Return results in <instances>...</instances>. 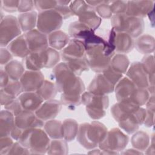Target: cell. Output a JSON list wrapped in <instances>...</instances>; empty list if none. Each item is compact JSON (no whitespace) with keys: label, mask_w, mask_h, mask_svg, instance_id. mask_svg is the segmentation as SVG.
Masks as SVG:
<instances>
[{"label":"cell","mask_w":155,"mask_h":155,"mask_svg":"<svg viewBox=\"0 0 155 155\" xmlns=\"http://www.w3.org/2000/svg\"><path fill=\"white\" fill-rule=\"evenodd\" d=\"M13 56L7 48V47H1L0 49V64L1 65H5L12 60Z\"/></svg>","instance_id":"db71d44e"},{"label":"cell","mask_w":155,"mask_h":155,"mask_svg":"<svg viewBox=\"0 0 155 155\" xmlns=\"http://www.w3.org/2000/svg\"><path fill=\"white\" fill-rule=\"evenodd\" d=\"M16 98L15 97H13L7 93H6L4 91H3L2 89L0 90V102L1 105L5 106L10 102H12L13 101H14Z\"/></svg>","instance_id":"11a10c76"},{"label":"cell","mask_w":155,"mask_h":155,"mask_svg":"<svg viewBox=\"0 0 155 155\" xmlns=\"http://www.w3.org/2000/svg\"><path fill=\"white\" fill-rule=\"evenodd\" d=\"M43 127L50 138L52 139H63L62 122L54 119L48 120L44 122Z\"/></svg>","instance_id":"f546056e"},{"label":"cell","mask_w":155,"mask_h":155,"mask_svg":"<svg viewBox=\"0 0 155 155\" xmlns=\"http://www.w3.org/2000/svg\"><path fill=\"white\" fill-rule=\"evenodd\" d=\"M71 2L70 1H58V5L54 10L60 14L63 19H66L73 16L70 8Z\"/></svg>","instance_id":"60d3db41"},{"label":"cell","mask_w":155,"mask_h":155,"mask_svg":"<svg viewBox=\"0 0 155 155\" xmlns=\"http://www.w3.org/2000/svg\"><path fill=\"white\" fill-rule=\"evenodd\" d=\"M52 74L57 90L61 94L82 95L85 91L83 81L69 68L65 62H59L55 66Z\"/></svg>","instance_id":"6da1fadb"},{"label":"cell","mask_w":155,"mask_h":155,"mask_svg":"<svg viewBox=\"0 0 155 155\" xmlns=\"http://www.w3.org/2000/svg\"><path fill=\"white\" fill-rule=\"evenodd\" d=\"M111 24L116 33H125L133 39L142 35L145 28L143 19L130 16L125 13L113 15L111 18Z\"/></svg>","instance_id":"277c9868"},{"label":"cell","mask_w":155,"mask_h":155,"mask_svg":"<svg viewBox=\"0 0 155 155\" xmlns=\"http://www.w3.org/2000/svg\"><path fill=\"white\" fill-rule=\"evenodd\" d=\"M60 101L62 105L67 107H77L82 104L81 95L66 94L62 93Z\"/></svg>","instance_id":"ab89813d"},{"label":"cell","mask_w":155,"mask_h":155,"mask_svg":"<svg viewBox=\"0 0 155 155\" xmlns=\"http://www.w3.org/2000/svg\"><path fill=\"white\" fill-rule=\"evenodd\" d=\"M147 114L145 118L143 124L147 127H151L154 125V110H146Z\"/></svg>","instance_id":"9f6ffc18"},{"label":"cell","mask_w":155,"mask_h":155,"mask_svg":"<svg viewBox=\"0 0 155 155\" xmlns=\"http://www.w3.org/2000/svg\"><path fill=\"white\" fill-rule=\"evenodd\" d=\"M139 106L128 102H117L111 108V113L118 122L136 110Z\"/></svg>","instance_id":"ffe728a7"},{"label":"cell","mask_w":155,"mask_h":155,"mask_svg":"<svg viewBox=\"0 0 155 155\" xmlns=\"http://www.w3.org/2000/svg\"><path fill=\"white\" fill-rule=\"evenodd\" d=\"M4 108L13 113L15 116H16L24 110L21 107V105L18 97L16 98L10 104L5 105Z\"/></svg>","instance_id":"f5cc1de1"},{"label":"cell","mask_w":155,"mask_h":155,"mask_svg":"<svg viewBox=\"0 0 155 155\" xmlns=\"http://www.w3.org/2000/svg\"><path fill=\"white\" fill-rule=\"evenodd\" d=\"M25 68L24 64L18 60H12L4 67L10 79L13 81H19L25 71Z\"/></svg>","instance_id":"4dcf8cb0"},{"label":"cell","mask_w":155,"mask_h":155,"mask_svg":"<svg viewBox=\"0 0 155 155\" xmlns=\"http://www.w3.org/2000/svg\"><path fill=\"white\" fill-rule=\"evenodd\" d=\"M127 77L138 88H147L148 84V74L145 72L140 62H133L126 72Z\"/></svg>","instance_id":"7c38bea8"},{"label":"cell","mask_w":155,"mask_h":155,"mask_svg":"<svg viewBox=\"0 0 155 155\" xmlns=\"http://www.w3.org/2000/svg\"><path fill=\"white\" fill-rule=\"evenodd\" d=\"M30 154L28 150L21 145L19 142L16 141L13 143L10 148L8 154Z\"/></svg>","instance_id":"816d5d0a"},{"label":"cell","mask_w":155,"mask_h":155,"mask_svg":"<svg viewBox=\"0 0 155 155\" xmlns=\"http://www.w3.org/2000/svg\"><path fill=\"white\" fill-rule=\"evenodd\" d=\"M35 2L31 0H22L19 1L18 6V12L20 13H27L34 10Z\"/></svg>","instance_id":"f907efd6"},{"label":"cell","mask_w":155,"mask_h":155,"mask_svg":"<svg viewBox=\"0 0 155 155\" xmlns=\"http://www.w3.org/2000/svg\"><path fill=\"white\" fill-rule=\"evenodd\" d=\"M36 92H37L45 101L54 99L58 91L54 83L48 80H45L41 87Z\"/></svg>","instance_id":"e575fe53"},{"label":"cell","mask_w":155,"mask_h":155,"mask_svg":"<svg viewBox=\"0 0 155 155\" xmlns=\"http://www.w3.org/2000/svg\"><path fill=\"white\" fill-rule=\"evenodd\" d=\"M79 124L77 121L73 119H66L62 122L63 139L67 142H71L76 137Z\"/></svg>","instance_id":"1f68e13d"},{"label":"cell","mask_w":155,"mask_h":155,"mask_svg":"<svg viewBox=\"0 0 155 155\" xmlns=\"http://www.w3.org/2000/svg\"><path fill=\"white\" fill-rule=\"evenodd\" d=\"M94 32V30L90 28L79 21L71 22L68 27L69 36L72 39H78L82 42Z\"/></svg>","instance_id":"d4e9b609"},{"label":"cell","mask_w":155,"mask_h":155,"mask_svg":"<svg viewBox=\"0 0 155 155\" xmlns=\"http://www.w3.org/2000/svg\"><path fill=\"white\" fill-rule=\"evenodd\" d=\"M69 68L76 75L79 76L82 73L88 70L89 66L85 57L73 59L65 62Z\"/></svg>","instance_id":"8d00e7d4"},{"label":"cell","mask_w":155,"mask_h":155,"mask_svg":"<svg viewBox=\"0 0 155 155\" xmlns=\"http://www.w3.org/2000/svg\"><path fill=\"white\" fill-rule=\"evenodd\" d=\"M146 114V109L139 107L136 110L117 123L119 127L128 134H132L138 130L140 125L143 124Z\"/></svg>","instance_id":"9c48e42d"},{"label":"cell","mask_w":155,"mask_h":155,"mask_svg":"<svg viewBox=\"0 0 155 155\" xmlns=\"http://www.w3.org/2000/svg\"><path fill=\"white\" fill-rule=\"evenodd\" d=\"M14 142L10 136L0 138V155H7Z\"/></svg>","instance_id":"681fc988"},{"label":"cell","mask_w":155,"mask_h":155,"mask_svg":"<svg viewBox=\"0 0 155 155\" xmlns=\"http://www.w3.org/2000/svg\"><path fill=\"white\" fill-rule=\"evenodd\" d=\"M110 6L113 15L125 13L127 7V1H111Z\"/></svg>","instance_id":"7dc6e473"},{"label":"cell","mask_w":155,"mask_h":155,"mask_svg":"<svg viewBox=\"0 0 155 155\" xmlns=\"http://www.w3.org/2000/svg\"><path fill=\"white\" fill-rule=\"evenodd\" d=\"M91 7H92L88 5L86 1L81 0L73 1L70 4V8L73 16L75 15L77 16H79L84 11Z\"/></svg>","instance_id":"b9f144b4"},{"label":"cell","mask_w":155,"mask_h":155,"mask_svg":"<svg viewBox=\"0 0 155 155\" xmlns=\"http://www.w3.org/2000/svg\"><path fill=\"white\" fill-rule=\"evenodd\" d=\"M85 47L82 41L71 39L67 46L61 51V58L66 62L73 59L85 57Z\"/></svg>","instance_id":"4fadbf2b"},{"label":"cell","mask_w":155,"mask_h":155,"mask_svg":"<svg viewBox=\"0 0 155 155\" xmlns=\"http://www.w3.org/2000/svg\"><path fill=\"white\" fill-rule=\"evenodd\" d=\"M62 105L61 101L54 99L45 101L35 113L40 119L45 122L54 119L60 113Z\"/></svg>","instance_id":"5bb4252c"},{"label":"cell","mask_w":155,"mask_h":155,"mask_svg":"<svg viewBox=\"0 0 155 155\" xmlns=\"http://www.w3.org/2000/svg\"><path fill=\"white\" fill-rule=\"evenodd\" d=\"M18 99L24 110L33 112H35L44 101L37 92H23Z\"/></svg>","instance_id":"d6986e66"},{"label":"cell","mask_w":155,"mask_h":155,"mask_svg":"<svg viewBox=\"0 0 155 155\" xmlns=\"http://www.w3.org/2000/svg\"><path fill=\"white\" fill-rule=\"evenodd\" d=\"M121 154H142L143 153L142 151H140L137 150H136L134 148L131 149H128V150H124L120 153Z\"/></svg>","instance_id":"91938a15"},{"label":"cell","mask_w":155,"mask_h":155,"mask_svg":"<svg viewBox=\"0 0 155 155\" xmlns=\"http://www.w3.org/2000/svg\"><path fill=\"white\" fill-rule=\"evenodd\" d=\"M10 81L8 74L4 70L1 68L0 70V87L1 88H4Z\"/></svg>","instance_id":"6f0895ef"},{"label":"cell","mask_w":155,"mask_h":155,"mask_svg":"<svg viewBox=\"0 0 155 155\" xmlns=\"http://www.w3.org/2000/svg\"><path fill=\"white\" fill-rule=\"evenodd\" d=\"M153 1H127L125 14L128 16L142 18L148 15L154 8Z\"/></svg>","instance_id":"9a60e30c"},{"label":"cell","mask_w":155,"mask_h":155,"mask_svg":"<svg viewBox=\"0 0 155 155\" xmlns=\"http://www.w3.org/2000/svg\"><path fill=\"white\" fill-rule=\"evenodd\" d=\"M114 85L102 73H97L88 86V91L97 95H107L113 93Z\"/></svg>","instance_id":"e0dca14e"},{"label":"cell","mask_w":155,"mask_h":155,"mask_svg":"<svg viewBox=\"0 0 155 155\" xmlns=\"http://www.w3.org/2000/svg\"><path fill=\"white\" fill-rule=\"evenodd\" d=\"M106 1H104V0H101V1H86V2L90 5L91 7H93L94 8L98 6L99 5L101 4H103Z\"/></svg>","instance_id":"94428289"},{"label":"cell","mask_w":155,"mask_h":155,"mask_svg":"<svg viewBox=\"0 0 155 155\" xmlns=\"http://www.w3.org/2000/svg\"><path fill=\"white\" fill-rule=\"evenodd\" d=\"M81 102L85 106L89 117L93 120H99L106 114V110L109 105L107 95H97L88 91L81 95Z\"/></svg>","instance_id":"5b68a950"},{"label":"cell","mask_w":155,"mask_h":155,"mask_svg":"<svg viewBox=\"0 0 155 155\" xmlns=\"http://www.w3.org/2000/svg\"><path fill=\"white\" fill-rule=\"evenodd\" d=\"M102 73L114 86L123 78L122 74L116 71L110 65Z\"/></svg>","instance_id":"bcb514c9"},{"label":"cell","mask_w":155,"mask_h":155,"mask_svg":"<svg viewBox=\"0 0 155 155\" xmlns=\"http://www.w3.org/2000/svg\"><path fill=\"white\" fill-rule=\"evenodd\" d=\"M35 8L40 12L53 10L58 5V1L54 0H42L34 1Z\"/></svg>","instance_id":"ee69618b"},{"label":"cell","mask_w":155,"mask_h":155,"mask_svg":"<svg viewBox=\"0 0 155 155\" xmlns=\"http://www.w3.org/2000/svg\"><path fill=\"white\" fill-rule=\"evenodd\" d=\"M38 13L33 10L31 12L19 13L17 17L20 28L24 33L35 29L37 25Z\"/></svg>","instance_id":"83f0119b"},{"label":"cell","mask_w":155,"mask_h":155,"mask_svg":"<svg viewBox=\"0 0 155 155\" xmlns=\"http://www.w3.org/2000/svg\"><path fill=\"white\" fill-rule=\"evenodd\" d=\"M23 131H24V130L20 129L19 128H18L17 126L15 125L14 127V128H13V130H12V131H11L10 136L15 140L18 141L19 138L21 137Z\"/></svg>","instance_id":"680465c9"},{"label":"cell","mask_w":155,"mask_h":155,"mask_svg":"<svg viewBox=\"0 0 155 155\" xmlns=\"http://www.w3.org/2000/svg\"><path fill=\"white\" fill-rule=\"evenodd\" d=\"M111 1H106L104 3L99 5L94 8V10L97 15L102 19H110L113 14L111 12L110 4Z\"/></svg>","instance_id":"7bdbcfd3"},{"label":"cell","mask_w":155,"mask_h":155,"mask_svg":"<svg viewBox=\"0 0 155 155\" xmlns=\"http://www.w3.org/2000/svg\"><path fill=\"white\" fill-rule=\"evenodd\" d=\"M1 89L4 91L6 93L15 97H18L24 92L22 87L19 81L10 80L4 88Z\"/></svg>","instance_id":"f35d334b"},{"label":"cell","mask_w":155,"mask_h":155,"mask_svg":"<svg viewBox=\"0 0 155 155\" xmlns=\"http://www.w3.org/2000/svg\"><path fill=\"white\" fill-rule=\"evenodd\" d=\"M63 18L54 9L40 12L38 14L36 29L48 35L59 30L63 24Z\"/></svg>","instance_id":"52a82bcc"},{"label":"cell","mask_w":155,"mask_h":155,"mask_svg":"<svg viewBox=\"0 0 155 155\" xmlns=\"http://www.w3.org/2000/svg\"><path fill=\"white\" fill-rule=\"evenodd\" d=\"M6 47L15 57L25 58L31 53L28 49L24 34H22L13 40Z\"/></svg>","instance_id":"44dd1931"},{"label":"cell","mask_w":155,"mask_h":155,"mask_svg":"<svg viewBox=\"0 0 155 155\" xmlns=\"http://www.w3.org/2000/svg\"><path fill=\"white\" fill-rule=\"evenodd\" d=\"M44 121L40 119L35 112L23 110L15 116V125L22 130L33 128H42Z\"/></svg>","instance_id":"2e32d148"},{"label":"cell","mask_w":155,"mask_h":155,"mask_svg":"<svg viewBox=\"0 0 155 155\" xmlns=\"http://www.w3.org/2000/svg\"><path fill=\"white\" fill-rule=\"evenodd\" d=\"M28 49L31 53L42 51L49 47L47 35L33 29L24 33Z\"/></svg>","instance_id":"8fae6325"},{"label":"cell","mask_w":155,"mask_h":155,"mask_svg":"<svg viewBox=\"0 0 155 155\" xmlns=\"http://www.w3.org/2000/svg\"><path fill=\"white\" fill-rule=\"evenodd\" d=\"M150 139L147 133L136 131L131 137V143L133 148L140 151H145L150 145Z\"/></svg>","instance_id":"d6a6232c"},{"label":"cell","mask_w":155,"mask_h":155,"mask_svg":"<svg viewBox=\"0 0 155 155\" xmlns=\"http://www.w3.org/2000/svg\"><path fill=\"white\" fill-rule=\"evenodd\" d=\"M154 38L150 35H141L134 41V48L141 54L145 55L153 53L155 48Z\"/></svg>","instance_id":"cb8c5ba5"},{"label":"cell","mask_w":155,"mask_h":155,"mask_svg":"<svg viewBox=\"0 0 155 155\" xmlns=\"http://www.w3.org/2000/svg\"><path fill=\"white\" fill-rule=\"evenodd\" d=\"M38 53L42 68H53L61 59L60 53L50 47Z\"/></svg>","instance_id":"603a6c76"},{"label":"cell","mask_w":155,"mask_h":155,"mask_svg":"<svg viewBox=\"0 0 155 155\" xmlns=\"http://www.w3.org/2000/svg\"><path fill=\"white\" fill-rule=\"evenodd\" d=\"M68 153L67 142L64 139L50 140L47 152L48 154H67Z\"/></svg>","instance_id":"d590c367"},{"label":"cell","mask_w":155,"mask_h":155,"mask_svg":"<svg viewBox=\"0 0 155 155\" xmlns=\"http://www.w3.org/2000/svg\"><path fill=\"white\" fill-rule=\"evenodd\" d=\"M115 52L120 54L130 53L134 48V39L125 33H116L114 37Z\"/></svg>","instance_id":"7402d4cb"},{"label":"cell","mask_w":155,"mask_h":155,"mask_svg":"<svg viewBox=\"0 0 155 155\" xmlns=\"http://www.w3.org/2000/svg\"><path fill=\"white\" fill-rule=\"evenodd\" d=\"M110 66L116 71L124 74L130 66V61L126 54L116 53L112 57Z\"/></svg>","instance_id":"836d02e7"},{"label":"cell","mask_w":155,"mask_h":155,"mask_svg":"<svg viewBox=\"0 0 155 155\" xmlns=\"http://www.w3.org/2000/svg\"><path fill=\"white\" fill-rule=\"evenodd\" d=\"M107 131L104 124L94 120L90 123L85 122L79 125L76 139L81 146L90 150L99 146Z\"/></svg>","instance_id":"7a4b0ae2"},{"label":"cell","mask_w":155,"mask_h":155,"mask_svg":"<svg viewBox=\"0 0 155 155\" xmlns=\"http://www.w3.org/2000/svg\"><path fill=\"white\" fill-rule=\"evenodd\" d=\"M44 76L41 71L25 70L19 81L24 92H36L44 82Z\"/></svg>","instance_id":"30bf717a"},{"label":"cell","mask_w":155,"mask_h":155,"mask_svg":"<svg viewBox=\"0 0 155 155\" xmlns=\"http://www.w3.org/2000/svg\"><path fill=\"white\" fill-rule=\"evenodd\" d=\"M18 142L30 154H43L47 152L50 139L42 128H33L24 130Z\"/></svg>","instance_id":"3957f363"},{"label":"cell","mask_w":155,"mask_h":155,"mask_svg":"<svg viewBox=\"0 0 155 155\" xmlns=\"http://www.w3.org/2000/svg\"><path fill=\"white\" fill-rule=\"evenodd\" d=\"M15 126V116L10 111L4 109L0 113V137L10 136Z\"/></svg>","instance_id":"4316f807"},{"label":"cell","mask_w":155,"mask_h":155,"mask_svg":"<svg viewBox=\"0 0 155 155\" xmlns=\"http://www.w3.org/2000/svg\"><path fill=\"white\" fill-rule=\"evenodd\" d=\"M78 18L80 22L93 30L99 28L102 21V19L97 15L93 7L84 11L78 16Z\"/></svg>","instance_id":"f1b7e54d"},{"label":"cell","mask_w":155,"mask_h":155,"mask_svg":"<svg viewBox=\"0 0 155 155\" xmlns=\"http://www.w3.org/2000/svg\"><path fill=\"white\" fill-rule=\"evenodd\" d=\"M47 37L49 47L57 51H61L70 41L68 34L60 30L52 32Z\"/></svg>","instance_id":"484cf974"},{"label":"cell","mask_w":155,"mask_h":155,"mask_svg":"<svg viewBox=\"0 0 155 155\" xmlns=\"http://www.w3.org/2000/svg\"><path fill=\"white\" fill-rule=\"evenodd\" d=\"M18 18L13 15H7L1 19L0 46L7 47L13 40L22 35Z\"/></svg>","instance_id":"ba28073f"},{"label":"cell","mask_w":155,"mask_h":155,"mask_svg":"<svg viewBox=\"0 0 155 155\" xmlns=\"http://www.w3.org/2000/svg\"><path fill=\"white\" fill-rule=\"evenodd\" d=\"M129 137L118 128H113L107 131L104 139L99 144V148L111 152L113 154H118L126 148Z\"/></svg>","instance_id":"8992f818"},{"label":"cell","mask_w":155,"mask_h":155,"mask_svg":"<svg viewBox=\"0 0 155 155\" xmlns=\"http://www.w3.org/2000/svg\"><path fill=\"white\" fill-rule=\"evenodd\" d=\"M1 8L7 13H14L18 12L19 1L16 0H1Z\"/></svg>","instance_id":"c3c4849f"},{"label":"cell","mask_w":155,"mask_h":155,"mask_svg":"<svg viewBox=\"0 0 155 155\" xmlns=\"http://www.w3.org/2000/svg\"><path fill=\"white\" fill-rule=\"evenodd\" d=\"M137 87L127 77H123L115 85L114 91L117 102H129Z\"/></svg>","instance_id":"ac0fdd59"},{"label":"cell","mask_w":155,"mask_h":155,"mask_svg":"<svg viewBox=\"0 0 155 155\" xmlns=\"http://www.w3.org/2000/svg\"><path fill=\"white\" fill-rule=\"evenodd\" d=\"M151 94L147 88H137L128 102L142 107L146 104Z\"/></svg>","instance_id":"74e56055"},{"label":"cell","mask_w":155,"mask_h":155,"mask_svg":"<svg viewBox=\"0 0 155 155\" xmlns=\"http://www.w3.org/2000/svg\"><path fill=\"white\" fill-rule=\"evenodd\" d=\"M140 62L148 76L154 74V59L153 54L145 55Z\"/></svg>","instance_id":"f6af8a7d"}]
</instances>
